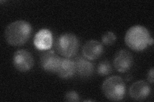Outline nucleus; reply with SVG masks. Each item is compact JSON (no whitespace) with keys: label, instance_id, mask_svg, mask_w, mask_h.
Masks as SVG:
<instances>
[{"label":"nucleus","instance_id":"f257e3e1","mask_svg":"<svg viewBox=\"0 0 154 102\" xmlns=\"http://www.w3.org/2000/svg\"><path fill=\"white\" fill-rule=\"evenodd\" d=\"M32 33V27L30 23L19 20L9 24L5 30V38L9 45L19 47L30 39Z\"/></svg>","mask_w":154,"mask_h":102},{"label":"nucleus","instance_id":"f03ea898","mask_svg":"<svg viewBox=\"0 0 154 102\" xmlns=\"http://www.w3.org/2000/svg\"><path fill=\"white\" fill-rule=\"evenodd\" d=\"M125 42L131 49L141 52L148 45H152L153 39L148 29L141 25H136L129 28L125 34Z\"/></svg>","mask_w":154,"mask_h":102},{"label":"nucleus","instance_id":"7ed1b4c3","mask_svg":"<svg viewBox=\"0 0 154 102\" xmlns=\"http://www.w3.org/2000/svg\"><path fill=\"white\" fill-rule=\"evenodd\" d=\"M103 93L108 100L121 101L126 94V85L122 77L115 75L105 79L102 86Z\"/></svg>","mask_w":154,"mask_h":102},{"label":"nucleus","instance_id":"20e7f679","mask_svg":"<svg viewBox=\"0 0 154 102\" xmlns=\"http://www.w3.org/2000/svg\"><path fill=\"white\" fill-rule=\"evenodd\" d=\"M80 42L77 36L71 33L62 34L55 42V48L58 53L66 58H71L76 56L79 51Z\"/></svg>","mask_w":154,"mask_h":102},{"label":"nucleus","instance_id":"39448f33","mask_svg":"<svg viewBox=\"0 0 154 102\" xmlns=\"http://www.w3.org/2000/svg\"><path fill=\"white\" fill-rule=\"evenodd\" d=\"M13 64L16 69L21 72L30 70L34 65V60L31 53L26 49H19L14 53Z\"/></svg>","mask_w":154,"mask_h":102},{"label":"nucleus","instance_id":"423d86ee","mask_svg":"<svg viewBox=\"0 0 154 102\" xmlns=\"http://www.w3.org/2000/svg\"><path fill=\"white\" fill-rule=\"evenodd\" d=\"M113 63L114 68L118 71L125 73L132 68L134 63V58L128 51L122 49L118 51L115 54Z\"/></svg>","mask_w":154,"mask_h":102},{"label":"nucleus","instance_id":"0eeeda50","mask_svg":"<svg viewBox=\"0 0 154 102\" xmlns=\"http://www.w3.org/2000/svg\"><path fill=\"white\" fill-rule=\"evenodd\" d=\"M62 58L54 51L42 54L40 58V65L45 71L50 73H57Z\"/></svg>","mask_w":154,"mask_h":102},{"label":"nucleus","instance_id":"6e6552de","mask_svg":"<svg viewBox=\"0 0 154 102\" xmlns=\"http://www.w3.org/2000/svg\"><path fill=\"white\" fill-rule=\"evenodd\" d=\"M33 44L38 50L48 51L50 49L54 44V36L51 31L48 29H41L35 35Z\"/></svg>","mask_w":154,"mask_h":102},{"label":"nucleus","instance_id":"1a4fd4ad","mask_svg":"<svg viewBox=\"0 0 154 102\" xmlns=\"http://www.w3.org/2000/svg\"><path fill=\"white\" fill-rule=\"evenodd\" d=\"M151 87L146 82L138 80L130 87L129 95L131 98L137 101L145 100L150 95Z\"/></svg>","mask_w":154,"mask_h":102},{"label":"nucleus","instance_id":"9d476101","mask_svg":"<svg viewBox=\"0 0 154 102\" xmlns=\"http://www.w3.org/2000/svg\"><path fill=\"white\" fill-rule=\"evenodd\" d=\"M104 48L100 42L91 40L87 42L82 48V54L85 59L93 61L98 59L103 54Z\"/></svg>","mask_w":154,"mask_h":102},{"label":"nucleus","instance_id":"9b49d317","mask_svg":"<svg viewBox=\"0 0 154 102\" xmlns=\"http://www.w3.org/2000/svg\"><path fill=\"white\" fill-rule=\"evenodd\" d=\"M76 73L75 61L71 58H62L59 70L57 73L58 75L63 79H69L72 78Z\"/></svg>","mask_w":154,"mask_h":102},{"label":"nucleus","instance_id":"f8f14e48","mask_svg":"<svg viewBox=\"0 0 154 102\" xmlns=\"http://www.w3.org/2000/svg\"><path fill=\"white\" fill-rule=\"evenodd\" d=\"M76 65V74L81 77H89L93 75L94 72V65L89 60L84 57L79 56L74 60Z\"/></svg>","mask_w":154,"mask_h":102},{"label":"nucleus","instance_id":"ddd939ff","mask_svg":"<svg viewBox=\"0 0 154 102\" xmlns=\"http://www.w3.org/2000/svg\"><path fill=\"white\" fill-rule=\"evenodd\" d=\"M112 71V66L109 61L104 60L101 61L97 67V73L102 76L109 75Z\"/></svg>","mask_w":154,"mask_h":102},{"label":"nucleus","instance_id":"4468645a","mask_svg":"<svg viewBox=\"0 0 154 102\" xmlns=\"http://www.w3.org/2000/svg\"><path fill=\"white\" fill-rule=\"evenodd\" d=\"M116 40V36L112 31H107L104 33L102 37V42L103 45L110 46L112 45Z\"/></svg>","mask_w":154,"mask_h":102},{"label":"nucleus","instance_id":"2eb2a0df","mask_svg":"<svg viewBox=\"0 0 154 102\" xmlns=\"http://www.w3.org/2000/svg\"><path fill=\"white\" fill-rule=\"evenodd\" d=\"M64 98L67 101L77 102L80 101V96L77 92L75 91H69L66 93Z\"/></svg>","mask_w":154,"mask_h":102},{"label":"nucleus","instance_id":"dca6fc26","mask_svg":"<svg viewBox=\"0 0 154 102\" xmlns=\"http://www.w3.org/2000/svg\"><path fill=\"white\" fill-rule=\"evenodd\" d=\"M153 74H154V69L153 68H152L149 70L147 73V80L148 81L149 83L150 84H153Z\"/></svg>","mask_w":154,"mask_h":102}]
</instances>
